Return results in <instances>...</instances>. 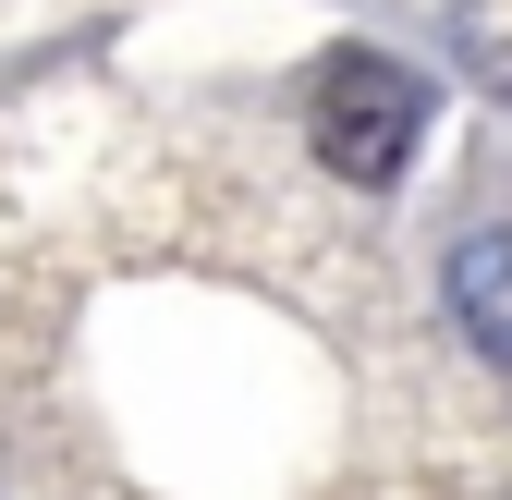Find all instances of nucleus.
<instances>
[{
	"label": "nucleus",
	"mask_w": 512,
	"mask_h": 500,
	"mask_svg": "<svg viewBox=\"0 0 512 500\" xmlns=\"http://www.w3.org/2000/svg\"><path fill=\"white\" fill-rule=\"evenodd\" d=\"M305 135H317V159L342 183H403V159L427 135V86L391 49H330L317 61V98H305Z\"/></svg>",
	"instance_id": "1"
},
{
	"label": "nucleus",
	"mask_w": 512,
	"mask_h": 500,
	"mask_svg": "<svg viewBox=\"0 0 512 500\" xmlns=\"http://www.w3.org/2000/svg\"><path fill=\"white\" fill-rule=\"evenodd\" d=\"M439 293H452V318H464V342L512 366V232H500V220L452 244V269H439Z\"/></svg>",
	"instance_id": "2"
}]
</instances>
